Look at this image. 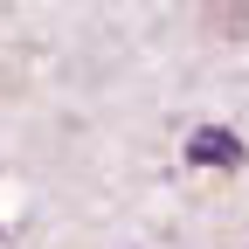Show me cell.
<instances>
[{
  "label": "cell",
  "mask_w": 249,
  "mask_h": 249,
  "mask_svg": "<svg viewBox=\"0 0 249 249\" xmlns=\"http://www.w3.org/2000/svg\"><path fill=\"white\" fill-rule=\"evenodd\" d=\"M187 160H194V166H222V173H235V166H242V139L229 132V124H201V132L187 139Z\"/></svg>",
  "instance_id": "obj_1"
},
{
  "label": "cell",
  "mask_w": 249,
  "mask_h": 249,
  "mask_svg": "<svg viewBox=\"0 0 249 249\" xmlns=\"http://www.w3.org/2000/svg\"><path fill=\"white\" fill-rule=\"evenodd\" d=\"M214 28H249V7H229V14H208Z\"/></svg>",
  "instance_id": "obj_2"
}]
</instances>
